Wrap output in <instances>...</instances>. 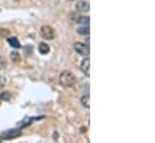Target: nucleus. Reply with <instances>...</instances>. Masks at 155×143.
<instances>
[{
    "instance_id": "7ed1b4c3",
    "label": "nucleus",
    "mask_w": 155,
    "mask_h": 143,
    "mask_svg": "<svg viewBox=\"0 0 155 143\" xmlns=\"http://www.w3.org/2000/svg\"><path fill=\"white\" fill-rule=\"evenodd\" d=\"M41 35L46 40H53L55 37V32H54V29L52 27L43 25V27H41Z\"/></svg>"
},
{
    "instance_id": "9b49d317",
    "label": "nucleus",
    "mask_w": 155,
    "mask_h": 143,
    "mask_svg": "<svg viewBox=\"0 0 155 143\" xmlns=\"http://www.w3.org/2000/svg\"><path fill=\"white\" fill-rule=\"evenodd\" d=\"M10 59H11L13 63H19V62H21V55H19L18 52H11Z\"/></svg>"
},
{
    "instance_id": "f8f14e48",
    "label": "nucleus",
    "mask_w": 155,
    "mask_h": 143,
    "mask_svg": "<svg viewBox=\"0 0 155 143\" xmlns=\"http://www.w3.org/2000/svg\"><path fill=\"white\" fill-rule=\"evenodd\" d=\"M77 23H79V24H84V25H89V17H85V16H78Z\"/></svg>"
},
{
    "instance_id": "ddd939ff",
    "label": "nucleus",
    "mask_w": 155,
    "mask_h": 143,
    "mask_svg": "<svg viewBox=\"0 0 155 143\" xmlns=\"http://www.w3.org/2000/svg\"><path fill=\"white\" fill-rule=\"evenodd\" d=\"M11 93H8V91H4V93H1L0 94V100H4V101H10L11 100Z\"/></svg>"
},
{
    "instance_id": "20e7f679",
    "label": "nucleus",
    "mask_w": 155,
    "mask_h": 143,
    "mask_svg": "<svg viewBox=\"0 0 155 143\" xmlns=\"http://www.w3.org/2000/svg\"><path fill=\"white\" fill-rule=\"evenodd\" d=\"M74 48L79 55H89V46L83 42H76L74 45Z\"/></svg>"
},
{
    "instance_id": "a211bd4d",
    "label": "nucleus",
    "mask_w": 155,
    "mask_h": 143,
    "mask_svg": "<svg viewBox=\"0 0 155 143\" xmlns=\"http://www.w3.org/2000/svg\"><path fill=\"white\" fill-rule=\"evenodd\" d=\"M70 1H74V0H70Z\"/></svg>"
},
{
    "instance_id": "39448f33",
    "label": "nucleus",
    "mask_w": 155,
    "mask_h": 143,
    "mask_svg": "<svg viewBox=\"0 0 155 143\" xmlns=\"http://www.w3.org/2000/svg\"><path fill=\"white\" fill-rule=\"evenodd\" d=\"M89 69H90V59L87 57L85 59H83L82 64H81V71L83 73H85L87 76H89Z\"/></svg>"
},
{
    "instance_id": "dca6fc26",
    "label": "nucleus",
    "mask_w": 155,
    "mask_h": 143,
    "mask_svg": "<svg viewBox=\"0 0 155 143\" xmlns=\"http://www.w3.org/2000/svg\"><path fill=\"white\" fill-rule=\"evenodd\" d=\"M24 51H25V53H27L28 55H30V54H31V52H33V47H31V46L25 47V48H24Z\"/></svg>"
},
{
    "instance_id": "f257e3e1",
    "label": "nucleus",
    "mask_w": 155,
    "mask_h": 143,
    "mask_svg": "<svg viewBox=\"0 0 155 143\" xmlns=\"http://www.w3.org/2000/svg\"><path fill=\"white\" fill-rule=\"evenodd\" d=\"M59 82L63 87L70 88V87H74L76 84V77L71 71H63L60 77H59Z\"/></svg>"
},
{
    "instance_id": "1a4fd4ad",
    "label": "nucleus",
    "mask_w": 155,
    "mask_h": 143,
    "mask_svg": "<svg viewBox=\"0 0 155 143\" xmlns=\"http://www.w3.org/2000/svg\"><path fill=\"white\" fill-rule=\"evenodd\" d=\"M39 52L41 54H47L49 52V46L45 42H41L39 45Z\"/></svg>"
},
{
    "instance_id": "6e6552de",
    "label": "nucleus",
    "mask_w": 155,
    "mask_h": 143,
    "mask_svg": "<svg viewBox=\"0 0 155 143\" xmlns=\"http://www.w3.org/2000/svg\"><path fill=\"white\" fill-rule=\"evenodd\" d=\"M77 34H79V35H89V32H90V29H89V25H84V24H82L81 27H78L77 28Z\"/></svg>"
},
{
    "instance_id": "2eb2a0df",
    "label": "nucleus",
    "mask_w": 155,
    "mask_h": 143,
    "mask_svg": "<svg viewBox=\"0 0 155 143\" xmlns=\"http://www.w3.org/2000/svg\"><path fill=\"white\" fill-rule=\"evenodd\" d=\"M10 35V32L6 29H0V37H5V36Z\"/></svg>"
},
{
    "instance_id": "4468645a",
    "label": "nucleus",
    "mask_w": 155,
    "mask_h": 143,
    "mask_svg": "<svg viewBox=\"0 0 155 143\" xmlns=\"http://www.w3.org/2000/svg\"><path fill=\"white\" fill-rule=\"evenodd\" d=\"M6 65H7V60H6V58H5V57H0V71L4 70V69L6 68Z\"/></svg>"
},
{
    "instance_id": "9d476101",
    "label": "nucleus",
    "mask_w": 155,
    "mask_h": 143,
    "mask_svg": "<svg viewBox=\"0 0 155 143\" xmlns=\"http://www.w3.org/2000/svg\"><path fill=\"white\" fill-rule=\"evenodd\" d=\"M81 102H82V105H83L84 107H87V108L90 107V98H89V95H83V96L81 98Z\"/></svg>"
},
{
    "instance_id": "0eeeda50",
    "label": "nucleus",
    "mask_w": 155,
    "mask_h": 143,
    "mask_svg": "<svg viewBox=\"0 0 155 143\" xmlns=\"http://www.w3.org/2000/svg\"><path fill=\"white\" fill-rule=\"evenodd\" d=\"M7 42L11 47L13 48H21V43L18 41V38H16L15 36H11V37H7Z\"/></svg>"
},
{
    "instance_id": "f3484780",
    "label": "nucleus",
    "mask_w": 155,
    "mask_h": 143,
    "mask_svg": "<svg viewBox=\"0 0 155 143\" xmlns=\"http://www.w3.org/2000/svg\"><path fill=\"white\" fill-rule=\"evenodd\" d=\"M5 83H6V79L2 76H0V88H2L5 85Z\"/></svg>"
},
{
    "instance_id": "423d86ee",
    "label": "nucleus",
    "mask_w": 155,
    "mask_h": 143,
    "mask_svg": "<svg viewBox=\"0 0 155 143\" xmlns=\"http://www.w3.org/2000/svg\"><path fill=\"white\" fill-rule=\"evenodd\" d=\"M76 8L81 12H88L89 11V2L82 0V1H78L77 5H76Z\"/></svg>"
},
{
    "instance_id": "f03ea898",
    "label": "nucleus",
    "mask_w": 155,
    "mask_h": 143,
    "mask_svg": "<svg viewBox=\"0 0 155 143\" xmlns=\"http://www.w3.org/2000/svg\"><path fill=\"white\" fill-rule=\"evenodd\" d=\"M22 135L21 129H11L7 131H4L0 135V140H15L17 137H19Z\"/></svg>"
}]
</instances>
